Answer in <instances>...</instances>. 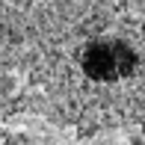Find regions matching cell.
Instances as JSON below:
<instances>
[{"label": "cell", "mask_w": 145, "mask_h": 145, "mask_svg": "<svg viewBox=\"0 0 145 145\" xmlns=\"http://www.w3.org/2000/svg\"><path fill=\"white\" fill-rule=\"evenodd\" d=\"M136 56L124 42H95L83 54V68L95 80H121L133 71Z\"/></svg>", "instance_id": "obj_1"}, {"label": "cell", "mask_w": 145, "mask_h": 145, "mask_svg": "<svg viewBox=\"0 0 145 145\" xmlns=\"http://www.w3.org/2000/svg\"><path fill=\"white\" fill-rule=\"evenodd\" d=\"M3 145H27V139H21V136H9Z\"/></svg>", "instance_id": "obj_2"}]
</instances>
